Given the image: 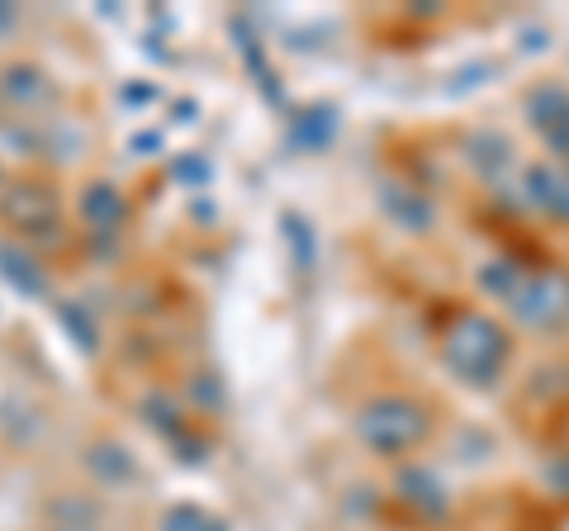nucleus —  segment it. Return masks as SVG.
Wrapping results in <instances>:
<instances>
[{"label":"nucleus","mask_w":569,"mask_h":531,"mask_svg":"<svg viewBox=\"0 0 569 531\" xmlns=\"http://www.w3.org/2000/svg\"><path fill=\"white\" fill-rule=\"evenodd\" d=\"M441 357L466 384H493L508 365V332L489 313H456L451 328L441 332Z\"/></svg>","instance_id":"1"},{"label":"nucleus","mask_w":569,"mask_h":531,"mask_svg":"<svg viewBox=\"0 0 569 531\" xmlns=\"http://www.w3.org/2000/svg\"><path fill=\"white\" fill-rule=\"evenodd\" d=\"M427 432H432V418H427L422 403L408 399V394H380L356 413V437H361V447H370L376 455L418 451L427 441Z\"/></svg>","instance_id":"2"},{"label":"nucleus","mask_w":569,"mask_h":531,"mask_svg":"<svg viewBox=\"0 0 569 531\" xmlns=\"http://www.w3.org/2000/svg\"><path fill=\"white\" fill-rule=\"evenodd\" d=\"M0 223L20 238H48L58 228V194L39 181H14L0 190Z\"/></svg>","instance_id":"3"},{"label":"nucleus","mask_w":569,"mask_h":531,"mask_svg":"<svg viewBox=\"0 0 569 531\" xmlns=\"http://www.w3.org/2000/svg\"><path fill=\"white\" fill-rule=\"evenodd\" d=\"M508 304H512V313H518L522 323H550L556 313H565L569 290H565L560 275H522L518 285H512Z\"/></svg>","instance_id":"4"},{"label":"nucleus","mask_w":569,"mask_h":531,"mask_svg":"<svg viewBox=\"0 0 569 531\" xmlns=\"http://www.w3.org/2000/svg\"><path fill=\"white\" fill-rule=\"evenodd\" d=\"M527 119L546 133V143L556 152H569V91L565 86H541V91H531Z\"/></svg>","instance_id":"5"},{"label":"nucleus","mask_w":569,"mask_h":531,"mask_svg":"<svg viewBox=\"0 0 569 531\" xmlns=\"http://www.w3.org/2000/svg\"><path fill=\"white\" fill-rule=\"evenodd\" d=\"M48 96H52V81H48L33 62H10V67H0V100L20 104V110H39Z\"/></svg>","instance_id":"6"},{"label":"nucleus","mask_w":569,"mask_h":531,"mask_svg":"<svg viewBox=\"0 0 569 531\" xmlns=\"http://www.w3.org/2000/svg\"><path fill=\"white\" fill-rule=\"evenodd\" d=\"M81 219L96 228V233H114V228L129 219V200L110 186V181H91L81 190Z\"/></svg>","instance_id":"7"},{"label":"nucleus","mask_w":569,"mask_h":531,"mask_svg":"<svg viewBox=\"0 0 569 531\" xmlns=\"http://www.w3.org/2000/svg\"><path fill=\"white\" fill-rule=\"evenodd\" d=\"M86 470H91L100 484H129L138 474V460L123 441L104 437V441H96V447H86Z\"/></svg>","instance_id":"8"},{"label":"nucleus","mask_w":569,"mask_h":531,"mask_svg":"<svg viewBox=\"0 0 569 531\" xmlns=\"http://www.w3.org/2000/svg\"><path fill=\"white\" fill-rule=\"evenodd\" d=\"M0 275H6V285L20 290L24 299H43L48 294V275L39 271V261H33L24 247H14V242H0Z\"/></svg>","instance_id":"9"},{"label":"nucleus","mask_w":569,"mask_h":531,"mask_svg":"<svg viewBox=\"0 0 569 531\" xmlns=\"http://www.w3.org/2000/svg\"><path fill=\"white\" fill-rule=\"evenodd\" d=\"M527 190H531V200H537L546 214L569 219V171H560V167H531L527 171Z\"/></svg>","instance_id":"10"},{"label":"nucleus","mask_w":569,"mask_h":531,"mask_svg":"<svg viewBox=\"0 0 569 531\" xmlns=\"http://www.w3.org/2000/svg\"><path fill=\"white\" fill-rule=\"evenodd\" d=\"M157 531H233V527L200 503H171V508H162V518H157Z\"/></svg>","instance_id":"11"},{"label":"nucleus","mask_w":569,"mask_h":531,"mask_svg":"<svg viewBox=\"0 0 569 531\" xmlns=\"http://www.w3.org/2000/svg\"><path fill=\"white\" fill-rule=\"evenodd\" d=\"M470 167H475L479 176L508 171V167H512V148H508L498 133H475V138H470Z\"/></svg>","instance_id":"12"},{"label":"nucleus","mask_w":569,"mask_h":531,"mask_svg":"<svg viewBox=\"0 0 569 531\" xmlns=\"http://www.w3.org/2000/svg\"><path fill=\"white\" fill-rule=\"evenodd\" d=\"M385 209H389V219H399L403 228H413V233H422V228L432 223V204L413 190H385Z\"/></svg>","instance_id":"13"},{"label":"nucleus","mask_w":569,"mask_h":531,"mask_svg":"<svg viewBox=\"0 0 569 531\" xmlns=\"http://www.w3.org/2000/svg\"><path fill=\"white\" fill-rule=\"evenodd\" d=\"M138 413L148 418V422H152V428L162 432V437H171V441H176V437H186L181 409H176V403H171V394H167V389H152V394L138 403Z\"/></svg>","instance_id":"14"},{"label":"nucleus","mask_w":569,"mask_h":531,"mask_svg":"<svg viewBox=\"0 0 569 531\" xmlns=\"http://www.w3.org/2000/svg\"><path fill=\"white\" fill-rule=\"evenodd\" d=\"M399 489L408 493V503H418L427 512H441L447 503H441V484L432 480V474H422V470H403L399 474Z\"/></svg>","instance_id":"15"},{"label":"nucleus","mask_w":569,"mask_h":531,"mask_svg":"<svg viewBox=\"0 0 569 531\" xmlns=\"http://www.w3.org/2000/svg\"><path fill=\"white\" fill-rule=\"evenodd\" d=\"M58 323L71 332V338H77L81 351H96V347H100V332H96L91 318L81 313V304H58Z\"/></svg>","instance_id":"16"},{"label":"nucleus","mask_w":569,"mask_h":531,"mask_svg":"<svg viewBox=\"0 0 569 531\" xmlns=\"http://www.w3.org/2000/svg\"><path fill=\"white\" fill-rule=\"evenodd\" d=\"M20 24V6H10V0H0V33Z\"/></svg>","instance_id":"17"},{"label":"nucleus","mask_w":569,"mask_h":531,"mask_svg":"<svg viewBox=\"0 0 569 531\" xmlns=\"http://www.w3.org/2000/svg\"><path fill=\"white\" fill-rule=\"evenodd\" d=\"M123 100H129V104H148L152 91H148V86H123Z\"/></svg>","instance_id":"18"},{"label":"nucleus","mask_w":569,"mask_h":531,"mask_svg":"<svg viewBox=\"0 0 569 531\" xmlns=\"http://www.w3.org/2000/svg\"><path fill=\"white\" fill-rule=\"evenodd\" d=\"M48 531H100L96 522H58V527H48Z\"/></svg>","instance_id":"19"},{"label":"nucleus","mask_w":569,"mask_h":531,"mask_svg":"<svg viewBox=\"0 0 569 531\" xmlns=\"http://www.w3.org/2000/svg\"><path fill=\"white\" fill-rule=\"evenodd\" d=\"M0 104H6V100H0Z\"/></svg>","instance_id":"20"}]
</instances>
